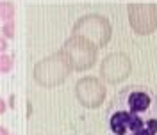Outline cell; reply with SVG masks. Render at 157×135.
Returning <instances> with one entry per match:
<instances>
[{"mask_svg": "<svg viewBox=\"0 0 157 135\" xmlns=\"http://www.w3.org/2000/svg\"><path fill=\"white\" fill-rule=\"evenodd\" d=\"M0 135H11V133H9V130H7L6 126H0Z\"/></svg>", "mask_w": 157, "mask_h": 135, "instance_id": "13", "label": "cell"}, {"mask_svg": "<svg viewBox=\"0 0 157 135\" xmlns=\"http://www.w3.org/2000/svg\"><path fill=\"white\" fill-rule=\"evenodd\" d=\"M132 71V62L127 53L123 52H113L107 53L100 62V77L107 84H121Z\"/></svg>", "mask_w": 157, "mask_h": 135, "instance_id": "5", "label": "cell"}, {"mask_svg": "<svg viewBox=\"0 0 157 135\" xmlns=\"http://www.w3.org/2000/svg\"><path fill=\"white\" fill-rule=\"evenodd\" d=\"M105 123L113 135H157V93L148 86H125L111 100Z\"/></svg>", "mask_w": 157, "mask_h": 135, "instance_id": "1", "label": "cell"}, {"mask_svg": "<svg viewBox=\"0 0 157 135\" xmlns=\"http://www.w3.org/2000/svg\"><path fill=\"white\" fill-rule=\"evenodd\" d=\"M128 23L137 36H148L157 30V4H128Z\"/></svg>", "mask_w": 157, "mask_h": 135, "instance_id": "6", "label": "cell"}, {"mask_svg": "<svg viewBox=\"0 0 157 135\" xmlns=\"http://www.w3.org/2000/svg\"><path fill=\"white\" fill-rule=\"evenodd\" d=\"M70 73H71V68H70L66 57L61 53V50L38 60L34 64V69H32L34 82L41 87H47V89L57 87L63 82H66Z\"/></svg>", "mask_w": 157, "mask_h": 135, "instance_id": "2", "label": "cell"}, {"mask_svg": "<svg viewBox=\"0 0 157 135\" xmlns=\"http://www.w3.org/2000/svg\"><path fill=\"white\" fill-rule=\"evenodd\" d=\"M61 53L66 57L71 71H86L95 66L98 59V48L80 36H70L63 43Z\"/></svg>", "mask_w": 157, "mask_h": 135, "instance_id": "4", "label": "cell"}, {"mask_svg": "<svg viewBox=\"0 0 157 135\" xmlns=\"http://www.w3.org/2000/svg\"><path fill=\"white\" fill-rule=\"evenodd\" d=\"M6 110H7V103H6L4 98H0V114H4Z\"/></svg>", "mask_w": 157, "mask_h": 135, "instance_id": "12", "label": "cell"}, {"mask_svg": "<svg viewBox=\"0 0 157 135\" xmlns=\"http://www.w3.org/2000/svg\"><path fill=\"white\" fill-rule=\"evenodd\" d=\"M14 66V57L9 53H0V73H9Z\"/></svg>", "mask_w": 157, "mask_h": 135, "instance_id": "9", "label": "cell"}, {"mask_svg": "<svg viewBox=\"0 0 157 135\" xmlns=\"http://www.w3.org/2000/svg\"><path fill=\"white\" fill-rule=\"evenodd\" d=\"M14 14H16L14 4L9 2V0H0V20H2L4 23L13 21V20H14Z\"/></svg>", "mask_w": 157, "mask_h": 135, "instance_id": "8", "label": "cell"}, {"mask_svg": "<svg viewBox=\"0 0 157 135\" xmlns=\"http://www.w3.org/2000/svg\"><path fill=\"white\" fill-rule=\"evenodd\" d=\"M9 46V43H7V39L4 38L2 34H0V53H6V50Z\"/></svg>", "mask_w": 157, "mask_h": 135, "instance_id": "11", "label": "cell"}, {"mask_svg": "<svg viewBox=\"0 0 157 135\" xmlns=\"http://www.w3.org/2000/svg\"><path fill=\"white\" fill-rule=\"evenodd\" d=\"M2 36L6 39H13L14 38V21H7L2 25Z\"/></svg>", "mask_w": 157, "mask_h": 135, "instance_id": "10", "label": "cell"}, {"mask_svg": "<svg viewBox=\"0 0 157 135\" xmlns=\"http://www.w3.org/2000/svg\"><path fill=\"white\" fill-rule=\"evenodd\" d=\"M107 89L104 82L97 77H82L75 84V98L82 107L86 108H98L105 101Z\"/></svg>", "mask_w": 157, "mask_h": 135, "instance_id": "7", "label": "cell"}, {"mask_svg": "<svg viewBox=\"0 0 157 135\" xmlns=\"http://www.w3.org/2000/svg\"><path fill=\"white\" fill-rule=\"evenodd\" d=\"M71 36H80L93 43L97 48H104L113 38V25L105 16L89 13L84 14L73 23L71 27Z\"/></svg>", "mask_w": 157, "mask_h": 135, "instance_id": "3", "label": "cell"}]
</instances>
